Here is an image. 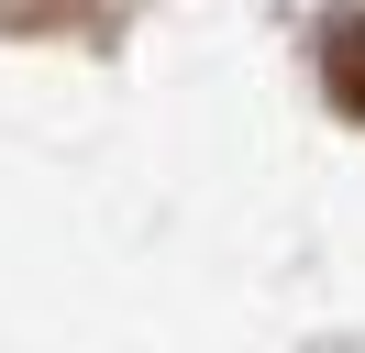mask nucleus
Masks as SVG:
<instances>
[{"label":"nucleus","instance_id":"1","mask_svg":"<svg viewBox=\"0 0 365 353\" xmlns=\"http://www.w3.org/2000/svg\"><path fill=\"white\" fill-rule=\"evenodd\" d=\"M321 88H332L343 122H365V11H343L332 33H321Z\"/></svg>","mask_w":365,"mask_h":353}]
</instances>
